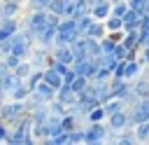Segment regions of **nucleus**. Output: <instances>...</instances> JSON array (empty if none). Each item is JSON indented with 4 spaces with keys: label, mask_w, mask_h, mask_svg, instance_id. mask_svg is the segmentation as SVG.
I'll list each match as a JSON object with an SVG mask.
<instances>
[{
    "label": "nucleus",
    "mask_w": 149,
    "mask_h": 145,
    "mask_svg": "<svg viewBox=\"0 0 149 145\" xmlns=\"http://www.w3.org/2000/svg\"><path fill=\"white\" fill-rule=\"evenodd\" d=\"M79 35L81 33L77 30V21L72 16H61L58 28H56V42H54V47L56 44H72Z\"/></svg>",
    "instance_id": "1"
},
{
    "label": "nucleus",
    "mask_w": 149,
    "mask_h": 145,
    "mask_svg": "<svg viewBox=\"0 0 149 145\" xmlns=\"http://www.w3.org/2000/svg\"><path fill=\"white\" fill-rule=\"evenodd\" d=\"M47 23H49V12H47V9H30V14H28L26 21H23V30H26V35L35 42L37 33H40Z\"/></svg>",
    "instance_id": "2"
},
{
    "label": "nucleus",
    "mask_w": 149,
    "mask_h": 145,
    "mask_svg": "<svg viewBox=\"0 0 149 145\" xmlns=\"http://www.w3.org/2000/svg\"><path fill=\"white\" fill-rule=\"evenodd\" d=\"M26 112H28V110H26V103H23V101L9 98V101H2V103H0V119L7 122L9 126H12L16 119H21Z\"/></svg>",
    "instance_id": "3"
},
{
    "label": "nucleus",
    "mask_w": 149,
    "mask_h": 145,
    "mask_svg": "<svg viewBox=\"0 0 149 145\" xmlns=\"http://www.w3.org/2000/svg\"><path fill=\"white\" fill-rule=\"evenodd\" d=\"M105 136H107V126L102 122H88L84 126V143H105Z\"/></svg>",
    "instance_id": "4"
},
{
    "label": "nucleus",
    "mask_w": 149,
    "mask_h": 145,
    "mask_svg": "<svg viewBox=\"0 0 149 145\" xmlns=\"http://www.w3.org/2000/svg\"><path fill=\"white\" fill-rule=\"evenodd\" d=\"M56 28H58V26L47 23V26H44V28L37 33L35 44H40V47H44V49H54V42H56Z\"/></svg>",
    "instance_id": "5"
},
{
    "label": "nucleus",
    "mask_w": 149,
    "mask_h": 145,
    "mask_svg": "<svg viewBox=\"0 0 149 145\" xmlns=\"http://www.w3.org/2000/svg\"><path fill=\"white\" fill-rule=\"evenodd\" d=\"M51 58H54V61H61V63H68V65H72V61H74V54H72L70 44H56V47L51 49Z\"/></svg>",
    "instance_id": "6"
},
{
    "label": "nucleus",
    "mask_w": 149,
    "mask_h": 145,
    "mask_svg": "<svg viewBox=\"0 0 149 145\" xmlns=\"http://www.w3.org/2000/svg\"><path fill=\"white\" fill-rule=\"evenodd\" d=\"M105 119H107V126H109V129L121 131V129H126V124H128V112H126V108H123V110H116L114 115H109V117H105Z\"/></svg>",
    "instance_id": "7"
},
{
    "label": "nucleus",
    "mask_w": 149,
    "mask_h": 145,
    "mask_svg": "<svg viewBox=\"0 0 149 145\" xmlns=\"http://www.w3.org/2000/svg\"><path fill=\"white\" fill-rule=\"evenodd\" d=\"M33 91H35L44 103H49V101H54V98H56V89H54L49 82H44V80H40V82H37V87H35Z\"/></svg>",
    "instance_id": "8"
},
{
    "label": "nucleus",
    "mask_w": 149,
    "mask_h": 145,
    "mask_svg": "<svg viewBox=\"0 0 149 145\" xmlns=\"http://www.w3.org/2000/svg\"><path fill=\"white\" fill-rule=\"evenodd\" d=\"M56 98H58L61 103H65V105H72V103L77 101V94L72 91V87H70L68 82H63V84L56 89Z\"/></svg>",
    "instance_id": "9"
},
{
    "label": "nucleus",
    "mask_w": 149,
    "mask_h": 145,
    "mask_svg": "<svg viewBox=\"0 0 149 145\" xmlns=\"http://www.w3.org/2000/svg\"><path fill=\"white\" fill-rule=\"evenodd\" d=\"M28 115H30V119H33V126H35V124H44V122L49 119V103H42V105H37V108L28 110Z\"/></svg>",
    "instance_id": "10"
},
{
    "label": "nucleus",
    "mask_w": 149,
    "mask_h": 145,
    "mask_svg": "<svg viewBox=\"0 0 149 145\" xmlns=\"http://www.w3.org/2000/svg\"><path fill=\"white\" fill-rule=\"evenodd\" d=\"M109 14H112V2H109V0H102V2H98V5L91 7V16H93V19L105 21Z\"/></svg>",
    "instance_id": "11"
},
{
    "label": "nucleus",
    "mask_w": 149,
    "mask_h": 145,
    "mask_svg": "<svg viewBox=\"0 0 149 145\" xmlns=\"http://www.w3.org/2000/svg\"><path fill=\"white\" fill-rule=\"evenodd\" d=\"M140 16H142L140 12H135V9L128 7V12L121 16L123 19V30H137L140 28Z\"/></svg>",
    "instance_id": "12"
},
{
    "label": "nucleus",
    "mask_w": 149,
    "mask_h": 145,
    "mask_svg": "<svg viewBox=\"0 0 149 145\" xmlns=\"http://www.w3.org/2000/svg\"><path fill=\"white\" fill-rule=\"evenodd\" d=\"M133 91L140 96V98H149V77L147 75H137L135 77V82H133Z\"/></svg>",
    "instance_id": "13"
},
{
    "label": "nucleus",
    "mask_w": 149,
    "mask_h": 145,
    "mask_svg": "<svg viewBox=\"0 0 149 145\" xmlns=\"http://www.w3.org/2000/svg\"><path fill=\"white\" fill-rule=\"evenodd\" d=\"M84 35H88V37H95V40H100L102 35H107L105 21H100V19H93V23L86 28V33H84Z\"/></svg>",
    "instance_id": "14"
},
{
    "label": "nucleus",
    "mask_w": 149,
    "mask_h": 145,
    "mask_svg": "<svg viewBox=\"0 0 149 145\" xmlns=\"http://www.w3.org/2000/svg\"><path fill=\"white\" fill-rule=\"evenodd\" d=\"M142 61H137V58H126V72H123V77L126 80H135L137 75H140V70H142Z\"/></svg>",
    "instance_id": "15"
},
{
    "label": "nucleus",
    "mask_w": 149,
    "mask_h": 145,
    "mask_svg": "<svg viewBox=\"0 0 149 145\" xmlns=\"http://www.w3.org/2000/svg\"><path fill=\"white\" fill-rule=\"evenodd\" d=\"M19 12H21V0H2L0 7L2 16H19Z\"/></svg>",
    "instance_id": "16"
},
{
    "label": "nucleus",
    "mask_w": 149,
    "mask_h": 145,
    "mask_svg": "<svg viewBox=\"0 0 149 145\" xmlns=\"http://www.w3.org/2000/svg\"><path fill=\"white\" fill-rule=\"evenodd\" d=\"M42 80H44V82H49L54 89H58V87L63 84V77H61V72H56L51 65H47V68H44V75H42Z\"/></svg>",
    "instance_id": "17"
},
{
    "label": "nucleus",
    "mask_w": 149,
    "mask_h": 145,
    "mask_svg": "<svg viewBox=\"0 0 149 145\" xmlns=\"http://www.w3.org/2000/svg\"><path fill=\"white\" fill-rule=\"evenodd\" d=\"M28 94H30L28 84H26V82H19V84L9 91V98H14V101H26V98H28Z\"/></svg>",
    "instance_id": "18"
},
{
    "label": "nucleus",
    "mask_w": 149,
    "mask_h": 145,
    "mask_svg": "<svg viewBox=\"0 0 149 145\" xmlns=\"http://www.w3.org/2000/svg\"><path fill=\"white\" fill-rule=\"evenodd\" d=\"M126 105H123V101L121 98H109V101H105L102 103V110H105V117H109V115H114L116 110H123Z\"/></svg>",
    "instance_id": "19"
},
{
    "label": "nucleus",
    "mask_w": 149,
    "mask_h": 145,
    "mask_svg": "<svg viewBox=\"0 0 149 145\" xmlns=\"http://www.w3.org/2000/svg\"><path fill=\"white\" fill-rule=\"evenodd\" d=\"M119 145H133L137 143V136H135V129H121L119 131Z\"/></svg>",
    "instance_id": "20"
},
{
    "label": "nucleus",
    "mask_w": 149,
    "mask_h": 145,
    "mask_svg": "<svg viewBox=\"0 0 149 145\" xmlns=\"http://www.w3.org/2000/svg\"><path fill=\"white\" fill-rule=\"evenodd\" d=\"M137 33H140V28H137V30H126L123 37H121V42H123L128 49H140V44H137Z\"/></svg>",
    "instance_id": "21"
},
{
    "label": "nucleus",
    "mask_w": 149,
    "mask_h": 145,
    "mask_svg": "<svg viewBox=\"0 0 149 145\" xmlns=\"http://www.w3.org/2000/svg\"><path fill=\"white\" fill-rule=\"evenodd\" d=\"M135 136H137V143H147L149 140V119L135 124Z\"/></svg>",
    "instance_id": "22"
},
{
    "label": "nucleus",
    "mask_w": 149,
    "mask_h": 145,
    "mask_svg": "<svg viewBox=\"0 0 149 145\" xmlns=\"http://www.w3.org/2000/svg\"><path fill=\"white\" fill-rule=\"evenodd\" d=\"M30 70H33L30 61H28V58H23V61H19V65L14 68V75H16L19 80H26V77L30 75Z\"/></svg>",
    "instance_id": "23"
},
{
    "label": "nucleus",
    "mask_w": 149,
    "mask_h": 145,
    "mask_svg": "<svg viewBox=\"0 0 149 145\" xmlns=\"http://www.w3.org/2000/svg\"><path fill=\"white\" fill-rule=\"evenodd\" d=\"M49 115L63 117V115H68V105H65V103H61L58 98H54V101H49Z\"/></svg>",
    "instance_id": "24"
},
{
    "label": "nucleus",
    "mask_w": 149,
    "mask_h": 145,
    "mask_svg": "<svg viewBox=\"0 0 149 145\" xmlns=\"http://www.w3.org/2000/svg\"><path fill=\"white\" fill-rule=\"evenodd\" d=\"M105 28H107V33H112V30H121V28H123V19L109 14V16L105 19Z\"/></svg>",
    "instance_id": "25"
},
{
    "label": "nucleus",
    "mask_w": 149,
    "mask_h": 145,
    "mask_svg": "<svg viewBox=\"0 0 149 145\" xmlns=\"http://www.w3.org/2000/svg\"><path fill=\"white\" fill-rule=\"evenodd\" d=\"M86 84H88V77H84V75H74V80L70 82V87H72V91H74L77 96L86 89Z\"/></svg>",
    "instance_id": "26"
},
{
    "label": "nucleus",
    "mask_w": 149,
    "mask_h": 145,
    "mask_svg": "<svg viewBox=\"0 0 149 145\" xmlns=\"http://www.w3.org/2000/svg\"><path fill=\"white\" fill-rule=\"evenodd\" d=\"M116 47V40H112L109 35H102L100 37V54H112Z\"/></svg>",
    "instance_id": "27"
},
{
    "label": "nucleus",
    "mask_w": 149,
    "mask_h": 145,
    "mask_svg": "<svg viewBox=\"0 0 149 145\" xmlns=\"http://www.w3.org/2000/svg\"><path fill=\"white\" fill-rule=\"evenodd\" d=\"M102 119H105L102 105H93V108L88 110V115H86V122H102Z\"/></svg>",
    "instance_id": "28"
},
{
    "label": "nucleus",
    "mask_w": 149,
    "mask_h": 145,
    "mask_svg": "<svg viewBox=\"0 0 149 145\" xmlns=\"http://www.w3.org/2000/svg\"><path fill=\"white\" fill-rule=\"evenodd\" d=\"M47 12L63 16V14H65V0H49V5H47Z\"/></svg>",
    "instance_id": "29"
},
{
    "label": "nucleus",
    "mask_w": 149,
    "mask_h": 145,
    "mask_svg": "<svg viewBox=\"0 0 149 145\" xmlns=\"http://www.w3.org/2000/svg\"><path fill=\"white\" fill-rule=\"evenodd\" d=\"M74 21H77V30H79V33L84 35V33H86V28H88V26L93 23V16H91V12H88V14L79 16V19H74Z\"/></svg>",
    "instance_id": "30"
},
{
    "label": "nucleus",
    "mask_w": 149,
    "mask_h": 145,
    "mask_svg": "<svg viewBox=\"0 0 149 145\" xmlns=\"http://www.w3.org/2000/svg\"><path fill=\"white\" fill-rule=\"evenodd\" d=\"M109 77H112V70L105 68V65H98V70H95V75H93L91 80H95V82H107Z\"/></svg>",
    "instance_id": "31"
},
{
    "label": "nucleus",
    "mask_w": 149,
    "mask_h": 145,
    "mask_svg": "<svg viewBox=\"0 0 149 145\" xmlns=\"http://www.w3.org/2000/svg\"><path fill=\"white\" fill-rule=\"evenodd\" d=\"M128 51H130V49H128L123 42H116V47H114V51H112V54H114V58H116V61H123V58H128Z\"/></svg>",
    "instance_id": "32"
},
{
    "label": "nucleus",
    "mask_w": 149,
    "mask_h": 145,
    "mask_svg": "<svg viewBox=\"0 0 149 145\" xmlns=\"http://www.w3.org/2000/svg\"><path fill=\"white\" fill-rule=\"evenodd\" d=\"M68 143H84V129L77 126V129L68 131Z\"/></svg>",
    "instance_id": "33"
},
{
    "label": "nucleus",
    "mask_w": 149,
    "mask_h": 145,
    "mask_svg": "<svg viewBox=\"0 0 149 145\" xmlns=\"http://www.w3.org/2000/svg\"><path fill=\"white\" fill-rule=\"evenodd\" d=\"M126 12H128V2H126V0H119V2L112 5V14H114V16H123Z\"/></svg>",
    "instance_id": "34"
},
{
    "label": "nucleus",
    "mask_w": 149,
    "mask_h": 145,
    "mask_svg": "<svg viewBox=\"0 0 149 145\" xmlns=\"http://www.w3.org/2000/svg\"><path fill=\"white\" fill-rule=\"evenodd\" d=\"M2 61H5V65L9 68V70H14L16 65H19V61H23V58H19V56H14V54H5V56H0Z\"/></svg>",
    "instance_id": "35"
},
{
    "label": "nucleus",
    "mask_w": 149,
    "mask_h": 145,
    "mask_svg": "<svg viewBox=\"0 0 149 145\" xmlns=\"http://www.w3.org/2000/svg\"><path fill=\"white\" fill-rule=\"evenodd\" d=\"M126 2H128L130 9H135V12H140V14L147 12V0H126Z\"/></svg>",
    "instance_id": "36"
},
{
    "label": "nucleus",
    "mask_w": 149,
    "mask_h": 145,
    "mask_svg": "<svg viewBox=\"0 0 149 145\" xmlns=\"http://www.w3.org/2000/svg\"><path fill=\"white\" fill-rule=\"evenodd\" d=\"M137 101H140V96H137V94H135L133 89H130V91H128V94L123 96V105H126V108H133V105H135Z\"/></svg>",
    "instance_id": "37"
},
{
    "label": "nucleus",
    "mask_w": 149,
    "mask_h": 145,
    "mask_svg": "<svg viewBox=\"0 0 149 145\" xmlns=\"http://www.w3.org/2000/svg\"><path fill=\"white\" fill-rule=\"evenodd\" d=\"M123 72H126V58L123 61H116V65L112 70V77H123Z\"/></svg>",
    "instance_id": "38"
},
{
    "label": "nucleus",
    "mask_w": 149,
    "mask_h": 145,
    "mask_svg": "<svg viewBox=\"0 0 149 145\" xmlns=\"http://www.w3.org/2000/svg\"><path fill=\"white\" fill-rule=\"evenodd\" d=\"M49 0H28V7L30 9H47Z\"/></svg>",
    "instance_id": "39"
},
{
    "label": "nucleus",
    "mask_w": 149,
    "mask_h": 145,
    "mask_svg": "<svg viewBox=\"0 0 149 145\" xmlns=\"http://www.w3.org/2000/svg\"><path fill=\"white\" fill-rule=\"evenodd\" d=\"M7 133H9V124L0 119V140H2V143L7 140Z\"/></svg>",
    "instance_id": "40"
},
{
    "label": "nucleus",
    "mask_w": 149,
    "mask_h": 145,
    "mask_svg": "<svg viewBox=\"0 0 149 145\" xmlns=\"http://www.w3.org/2000/svg\"><path fill=\"white\" fill-rule=\"evenodd\" d=\"M140 28H142V30H149V14H147V12L140 16Z\"/></svg>",
    "instance_id": "41"
},
{
    "label": "nucleus",
    "mask_w": 149,
    "mask_h": 145,
    "mask_svg": "<svg viewBox=\"0 0 149 145\" xmlns=\"http://www.w3.org/2000/svg\"><path fill=\"white\" fill-rule=\"evenodd\" d=\"M72 80H74V70H72V65H70V70H68V72L63 75V82H68V84H70Z\"/></svg>",
    "instance_id": "42"
},
{
    "label": "nucleus",
    "mask_w": 149,
    "mask_h": 145,
    "mask_svg": "<svg viewBox=\"0 0 149 145\" xmlns=\"http://www.w3.org/2000/svg\"><path fill=\"white\" fill-rule=\"evenodd\" d=\"M144 65H149V47H144V51H142V58H140Z\"/></svg>",
    "instance_id": "43"
},
{
    "label": "nucleus",
    "mask_w": 149,
    "mask_h": 145,
    "mask_svg": "<svg viewBox=\"0 0 149 145\" xmlns=\"http://www.w3.org/2000/svg\"><path fill=\"white\" fill-rule=\"evenodd\" d=\"M7 72H9V68H7V65H5V61L0 58V80H2V77H5Z\"/></svg>",
    "instance_id": "44"
},
{
    "label": "nucleus",
    "mask_w": 149,
    "mask_h": 145,
    "mask_svg": "<svg viewBox=\"0 0 149 145\" xmlns=\"http://www.w3.org/2000/svg\"><path fill=\"white\" fill-rule=\"evenodd\" d=\"M88 2V7H93V5H98V2H102V0H86Z\"/></svg>",
    "instance_id": "45"
},
{
    "label": "nucleus",
    "mask_w": 149,
    "mask_h": 145,
    "mask_svg": "<svg viewBox=\"0 0 149 145\" xmlns=\"http://www.w3.org/2000/svg\"><path fill=\"white\" fill-rule=\"evenodd\" d=\"M147 14H149V0H147Z\"/></svg>",
    "instance_id": "46"
},
{
    "label": "nucleus",
    "mask_w": 149,
    "mask_h": 145,
    "mask_svg": "<svg viewBox=\"0 0 149 145\" xmlns=\"http://www.w3.org/2000/svg\"><path fill=\"white\" fill-rule=\"evenodd\" d=\"M144 47H149V37H147V42H144Z\"/></svg>",
    "instance_id": "47"
},
{
    "label": "nucleus",
    "mask_w": 149,
    "mask_h": 145,
    "mask_svg": "<svg viewBox=\"0 0 149 145\" xmlns=\"http://www.w3.org/2000/svg\"><path fill=\"white\" fill-rule=\"evenodd\" d=\"M144 75H147V77H149V70H147V72H144Z\"/></svg>",
    "instance_id": "48"
}]
</instances>
